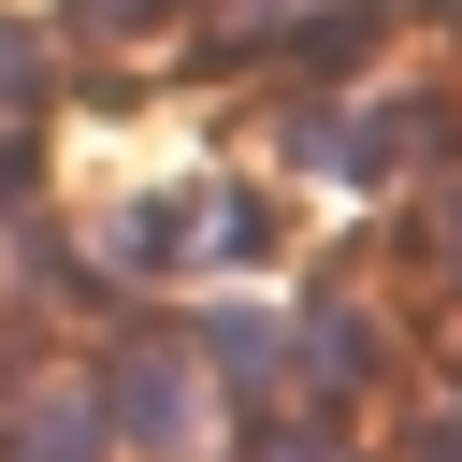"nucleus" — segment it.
I'll return each mask as SVG.
<instances>
[{"mask_svg": "<svg viewBox=\"0 0 462 462\" xmlns=\"http://www.w3.org/2000/svg\"><path fill=\"white\" fill-rule=\"evenodd\" d=\"M390 375V332L361 318V303H303V404H346V390H375Z\"/></svg>", "mask_w": 462, "mask_h": 462, "instance_id": "1", "label": "nucleus"}, {"mask_svg": "<svg viewBox=\"0 0 462 462\" xmlns=\"http://www.w3.org/2000/svg\"><path fill=\"white\" fill-rule=\"evenodd\" d=\"M116 390H130V404H116V419H130V433H144V448H188V361H130V375H116Z\"/></svg>", "mask_w": 462, "mask_h": 462, "instance_id": "2", "label": "nucleus"}, {"mask_svg": "<svg viewBox=\"0 0 462 462\" xmlns=\"http://www.w3.org/2000/svg\"><path fill=\"white\" fill-rule=\"evenodd\" d=\"M245 462H346V448H332V433H318V404H289V419H274V433H260V448H245Z\"/></svg>", "mask_w": 462, "mask_h": 462, "instance_id": "3", "label": "nucleus"}, {"mask_svg": "<svg viewBox=\"0 0 462 462\" xmlns=\"http://www.w3.org/2000/svg\"><path fill=\"white\" fill-rule=\"evenodd\" d=\"M433 231H448V260H462V188H448V217H433Z\"/></svg>", "mask_w": 462, "mask_h": 462, "instance_id": "4", "label": "nucleus"}]
</instances>
